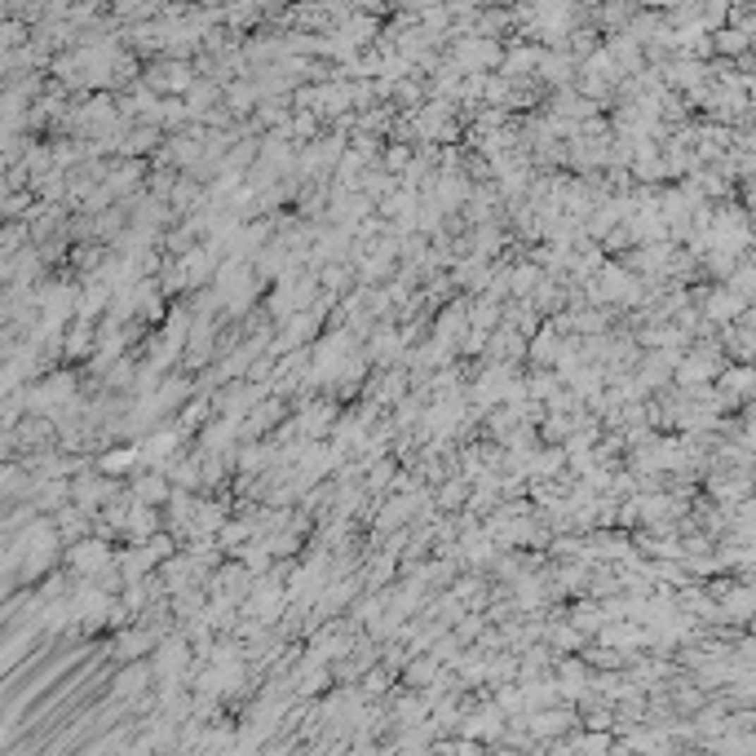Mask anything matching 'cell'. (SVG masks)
<instances>
[{"label": "cell", "mask_w": 756, "mask_h": 756, "mask_svg": "<svg viewBox=\"0 0 756 756\" xmlns=\"http://www.w3.org/2000/svg\"><path fill=\"white\" fill-rule=\"evenodd\" d=\"M138 496H142V500H164V496H169V487H164V478H142V482H138Z\"/></svg>", "instance_id": "6da1fadb"}]
</instances>
